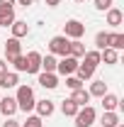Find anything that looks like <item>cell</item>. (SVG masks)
Listing matches in <instances>:
<instances>
[{
    "mask_svg": "<svg viewBox=\"0 0 124 127\" xmlns=\"http://www.w3.org/2000/svg\"><path fill=\"white\" fill-rule=\"evenodd\" d=\"M15 100H17V110H22V112H32L34 105H37V98H34L32 86H17Z\"/></svg>",
    "mask_w": 124,
    "mask_h": 127,
    "instance_id": "cell-1",
    "label": "cell"
},
{
    "mask_svg": "<svg viewBox=\"0 0 124 127\" xmlns=\"http://www.w3.org/2000/svg\"><path fill=\"white\" fill-rule=\"evenodd\" d=\"M20 127H44V122H41L39 115H27V120H24Z\"/></svg>",
    "mask_w": 124,
    "mask_h": 127,
    "instance_id": "cell-27",
    "label": "cell"
},
{
    "mask_svg": "<svg viewBox=\"0 0 124 127\" xmlns=\"http://www.w3.org/2000/svg\"><path fill=\"white\" fill-rule=\"evenodd\" d=\"M83 54H85V44H83L80 39H71V44H68V56L83 59Z\"/></svg>",
    "mask_w": 124,
    "mask_h": 127,
    "instance_id": "cell-18",
    "label": "cell"
},
{
    "mask_svg": "<svg viewBox=\"0 0 124 127\" xmlns=\"http://www.w3.org/2000/svg\"><path fill=\"white\" fill-rule=\"evenodd\" d=\"M83 61L85 64H90V66H93V68H97V66H100V51H97V49H85V54H83Z\"/></svg>",
    "mask_w": 124,
    "mask_h": 127,
    "instance_id": "cell-19",
    "label": "cell"
},
{
    "mask_svg": "<svg viewBox=\"0 0 124 127\" xmlns=\"http://www.w3.org/2000/svg\"><path fill=\"white\" fill-rule=\"evenodd\" d=\"M24 61H27V73H39L41 71V54L39 51H29L27 56H24Z\"/></svg>",
    "mask_w": 124,
    "mask_h": 127,
    "instance_id": "cell-8",
    "label": "cell"
},
{
    "mask_svg": "<svg viewBox=\"0 0 124 127\" xmlns=\"http://www.w3.org/2000/svg\"><path fill=\"white\" fill-rule=\"evenodd\" d=\"M20 54H22V44H20V39L10 37V39L5 42V61L10 64L15 56H20Z\"/></svg>",
    "mask_w": 124,
    "mask_h": 127,
    "instance_id": "cell-6",
    "label": "cell"
},
{
    "mask_svg": "<svg viewBox=\"0 0 124 127\" xmlns=\"http://www.w3.org/2000/svg\"><path fill=\"white\" fill-rule=\"evenodd\" d=\"M90 98H93V95L88 93L85 88H78V91H71V100L76 103L78 108H83V105H88V103H90Z\"/></svg>",
    "mask_w": 124,
    "mask_h": 127,
    "instance_id": "cell-13",
    "label": "cell"
},
{
    "mask_svg": "<svg viewBox=\"0 0 124 127\" xmlns=\"http://www.w3.org/2000/svg\"><path fill=\"white\" fill-rule=\"evenodd\" d=\"M88 93L95 95V98H102V95L109 93V91H107V83H105L102 78H95L93 83H90V88H88Z\"/></svg>",
    "mask_w": 124,
    "mask_h": 127,
    "instance_id": "cell-16",
    "label": "cell"
},
{
    "mask_svg": "<svg viewBox=\"0 0 124 127\" xmlns=\"http://www.w3.org/2000/svg\"><path fill=\"white\" fill-rule=\"evenodd\" d=\"M80 59H73V56H61L59 64H56V76H73L78 68Z\"/></svg>",
    "mask_w": 124,
    "mask_h": 127,
    "instance_id": "cell-4",
    "label": "cell"
},
{
    "mask_svg": "<svg viewBox=\"0 0 124 127\" xmlns=\"http://www.w3.org/2000/svg\"><path fill=\"white\" fill-rule=\"evenodd\" d=\"M76 2H83V0H76Z\"/></svg>",
    "mask_w": 124,
    "mask_h": 127,
    "instance_id": "cell-37",
    "label": "cell"
},
{
    "mask_svg": "<svg viewBox=\"0 0 124 127\" xmlns=\"http://www.w3.org/2000/svg\"><path fill=\"white\" fill-rule=\"evenodd\" d=\"M68 44H71L68 37L56 34V37L49 39V54H54V56H68Z\"/></svg>",
    "mask_w": 124,
    "mask_h": 127,
    "instance_id": "cell-3",
    "label": "cell"
},
{
    "mask_svg": "<svg viewBox=\"0 0 124 127\" xmlns=\"http://www.w3.org/2000/svg\"><path fill=\"white\" fill-rule=\"evenodd\" d=\"M37 81H39V86H41V88H46V91H54V88H59V76H56V73L39 71V73H37Z\"/></svg>",
    "mask_w": 124,
    "mask_h": 127,
    "instance_id": "cell-7",
    "label": "cell"
},
{
    "mask_svg": "<svg viewBox=\"0 0 124 127\" xmlns=\"http://www.w3.org/2000/svg\"><path fill=\"white\" fill-rule=\"evenodd\" d=\"M15 22V10L12 7H0V27H10Z\"/></svg>",
    "mask_w": 124,
    "mask_h": 127,
    "instance_id": "cell-21",
    "label": "cell"
},
{
    "mask_svg": "<svg viewBox=\"0 0 124 127\" xmlns=\"http://www.w3.org/2000/svg\"><path fill=\"white\" fill-rule=\"evenodd\" d=\"M44 2H46L49 7H59V5H61V0H44Z\"/></svg>",
    "mask_w": 124,
    "mask_h": 127,
    "instance_id": "cell-33",
    "label": "cell"
},
{
    "mask_svg": "<svg viewBox=\"0 0 124 127\" xmlns=\"http://www.w3.org/2000/svg\"><path fill=\"white\" fill-rule=\"evenodd\" d=\"M34 110H37V115H39V117L44 120V117H51V115H54V110H56V105H54V100H49V98H44V100H37Z\"/></svg>",
    "mask_w": 124,
    "mask_h": 127,
    "instance_id": "cell-9",
    "label": "cell"
},
{
    "mask_svg": "<svg viewBox=\"0 0 124 127\" xmlns=\"http://www.w3.org/2000/svg\"><path fill=\"white\" fill-rule=\"evenodd\" d=\"M10 30H12V37H15V39H22V37L29 34V25L22 22V20H15V22L10 25Z\"/></svg>",
    "mask_w": 124,
    "mask_h": 127,
    "instance_id": "cell-15",
    "label": "cell"
},
{
    "mask_svg": "<svg viewBox=\"0 0 124 127\" xmlns=\"http://www.w3.org/2000/svg\"><path fill=\"white\" fill-rule=\"evenodd\" d=\"M0 112H2L5 117H12V115L17 112V100H15V98H10V95L0 98Z\"/></svg>",
    "mask_w": 124,
    "mask_h": 127,
    "instance_id": "cell-10",
    "label": "cell"
},
{
    "mask_svg": "<svg viewBox=\"0 0 124 127\" xmlns=\"http://www.w3.org/2000/svg\"><path fill=\"white\" fill-rule=\"evenodd\" d=\"M109 49H114V51L124 49V34L122 32H109Z\"/></svg>",
    "mask_w": 124,
    "mask_h": 127,
    "instance_id": "cell-22",
    "label": "cell"
},
{
    "mask_svg": "<svg viewBox=\"0 0 124 127\" xmlns=\"http://www.w3.org/2000/svg\"><path fill=\"white\" fill-rule=\"evenodd\" d=\"M122 22H124V12L119 7H109L107 10V25L109 27H119Z\"/></svg>",
    "mask_w": 124,
    "mask_h": 127,
    "instance_id": "cell-17",
    "label": "cell"
},
{
    "mask_svg": "<svg viewBox=\"0 0 124 127\" xmlns=\"http://www.w3.org/2000/svg\"><path fill=\"white\" fill-rule=\"evenodd\" d=\"M66 88H71V91H78V88H83V81L78 78V76H66Z\"/></svg>",
    "mask_w": 124,
    "mask_h": 127,
    "instance_id": "cell-29",
    "label": "cell"
},
{
    "mask_svg": "<svg viewBox=\"0 0 124 127\" xmlns=\"http://www.w3.org/2000/svg\"><path fill=\"white\" fill-rule=\"evenodd\" d=\"M2 127H20V122H17V120H12V117H7V120L2 122Z\"/></svg>",
    "mask_w": 124,
    "mask_h": 127,
    "instance_id": "cell-31",
    "label": "cell"
},
{
    "mask_svg": "<svg viewBox=\"0 0 124 127\" xmlns=\"http://www.w3.org/2000/svg\"><path fill=\"white\" fill-rule=\"evenodd\" d=\"M73 120H76V127H93V122L97 120V112L93 105H83V108H78Z\"/></svg>",
    "mask_w": 124,
    "mask_h": 127,
    "instance_id": "cell-2",
    "label": "cell"
},
{
    "mask_svg": "<svg viewBox=\"0 0 124 127\" xmlns=\"http://www.w3.org/2000/svg\"><path fill=\"white\" fill-rule=\"evenodd\" d=\"M61 112L66 115V117H73V115L78 112V105L73 103V100H71V98H66V100L61 103Z\"/></svg>",
    "mask_w": 124,
    "mask_h": 127,
    "instance_id": "cell-26",
    "label": "cell"
},
{
    "mask_svg": "<svg viewBox=\"0 0 124 127\" xmlns=\"http://www.w3.org/2000/svg\"><path fill=\"white\" fill-rule=\"evenodd\" d=\"M100 122H102V127H117L122 120H119V115H117V112H107V110H105Z\"/></svg>",
    "mask_w": 124,
    "mask_h": 127,
    "instance_id": "cell-24",
    "label": "cell"
},
{
    "mask_svg": "<svg viewBox=\"0 0 124 127\" xmlns=\"http://www.w3.org/2000/svg\"><path fill=\"white\" fill-rule=\"evenodd\" d=\"M5 71H7V61H5V59H0V76H2Z\"/></svg>",
    "mask_w": 124,
    "mask_h": 127,
    "instance_id": "cell-34",
    "label": "cell"
},
{
    "mask_svg": "<svg viewBox=\"0 0 124 127\" xmlns=\"http://www.w3.org/2000/svg\"><path fill=\"white\" fill-rule=\"evenodd\" d=\"M56 64H59V59H56L54 54L41 56V71H46V73H56Z\"/></svg>",
    "mask_w": 124,
    "mask_h": 127,
    "instance_id": "cell-20",
    "label": "cell"
},
{
    "mask_svg": "<svg viewBox=\"0 0 124 127\" xmlns=\"http://www.w3.org/2000/svg\"><path fill=\"white\" fill-rule=\"evenodd\" d=\"M117 127H124V122H119V125H117Z\"/></svg>",
    "mask_w": 124,
    "mask_h": 127,
    "instance_id": "cell-36",
    "label": "cell"
},
{
    "mask_svg": "<svg viewBox=\"0 0 124 127\" xmlns=\"http://www.w3.org/2000/svg\"><path fill=\"white\" fill-rule=\"evenodd\" d=\"M17 86H20V76H17L15 71H5L0 76V88L10 91V88H17Z\"/></svg>",
    "mask_w": 124,
    "mask_h": 127,
    "instance_id": "cell-11",
    "label": "cell"
},
{
    "mask_svg": "<svg viewBox=\"0 0 124 127\" xmlns=\"http://www.w3.org/2000/svg\"><path fill=\"white\" fill-rule=\"evenodd\" d=\"M17 5V0H0V7H12Z\"/></svg>",
    "mask_w": 124,
    "mask_h": 127,
    "instance_id": "cell-32",
    "label": "cell"
},
{
    "mask_svg": "<svg viewBox=\"0 0 124 127\" xmlns=\"http://www.w3.org/2000/svg\"><path fill=\"white\" fill-rule=\"evenodd\" d=\"M76 76H78L80 81H83V83H85V81H90V78L95 76V68L90 66V64L80 61V64H78V68H76Z\"/></svg>",
    "mask_w": 124,
    "mask_h": 127,
    "instance_id": "cell-14",
    "label": "cell"
},
{
    "mask_svg": "<svg viewBox=\"0 0 124 127\" xmlns=\"http://www.w3.org/2000/svg\"><path fill=\"white\" fill-rule=\"evenodd\" d=\"M109 47V32H97L95 34V49L97 51H102V49Z\"/></svg>",
    "mask_w": 124,
    "mask_h": 127,
    "instance_id": "cell-25",
    "label": "cell"
},
{
    "mask_svg": "<svg viewBox=\"0 0 124 127\" xmlns=\"http://www.w3.org/2000/svg\"><path fill=\"white\" fill-rule=\"evenodd\" d=\"M83 34H85V25L80 20H68L63 25V37H68V39H80Z\"/></svg>",
    "mask_w": 124,
    "mask_h": 127,
    "instance_id": "cell-5",
    "label": "cell"
},
{
    "mask_svg": "<svg viewBox=\"0 0 124 127\" xmlns=\"http://www.w3.org/2000/svg\"><path fill=\"white\" fill-rule=\"evenodd\" d=\"M100 61H105V64H109V66H112V64H117L119 61V51H114V49H102V51H100Z\"/></svg>",
    "mask_w": 124,
    "mask_h": 127,
    "instance_id": "cell-23",
    "label": "cell"
},
{
    "mask_svg": "<svg viewBox=\"0 0 124 127\" xmlns=\"http://www.w3.org/2000/svg\"><path fill=\"white\" fill-rule=\"evenodd\" d=\"M32 2H34V0H17V5H24V7H27V5H32Z\"/></svg>",
    "mask_w": 124,
    "mask_h": 127,
    "instance_id": "cell-35",
    "label": "cell"
},
{
    "mask_svg": "<svg viewBox=\"0 0 124 127\" xmlns=\"http://www.w3.org/2000/svg\"><path fill=\"white\" fill-rule=\"evenodd\" d=\"M102 108H105L107 112H117L119 108H122V100H119L114 93H105L102 95Z\"/></svg>",
    "mask_w": 124,
    "mask_h": 127,
    "instance_id": "cell-12",
    "label": "cell"
},
{
    "mask_svg": "<svg viewBox=\"0 0 124 127\" xmlns=\"http://www.w3.org/2000/svg\"><path fill=\"white\" fill-rule=\"evenodd\" d=\"M112 5H114V0H95V7H97V10H102V12H107Z\"/></svg>",
    "mask_w": 124,
    "mask_h": 127,
    "instance_id": "cell-30",
    "label": "cell"
},
{
    "mask_svg": "<svg viewBox=\"0 0 124 127\" xmlns=\"http://www.w3.org/2000/svg\"><path fill=\"white\" fill-rule=\"evenodd\" d=\"M12 66H15V73H20V71H27V61H24V54H20V56H15L12 59Z\"/></svg>",
    "mask_w": 124,
    "mask_h": 127,
    "instance_id": "cell-28",
    "label": "cell"
}]
</instances>
